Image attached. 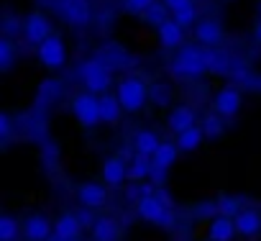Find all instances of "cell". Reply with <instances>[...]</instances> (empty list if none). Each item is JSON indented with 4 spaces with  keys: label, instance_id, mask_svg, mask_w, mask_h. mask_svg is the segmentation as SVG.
<instances>
[{
    "label": "cell",
    "instance_id": "cell-1",
    "mask_svg": "<svg viewBox=\"0 0 261 241\" xmlns=\"http://www.w3.org/2000/svg\"><path fill=\"white\" fill-rule=\"evenodd\" d=\"M210 69H228V57H218L213 49H205L200 44L195 46H182L172 62V75L174 77H185V80H192V77H200Z\"/></svg>",
    "mask_w": 261,
    "mask_h": 241
},
{
    "label": "cell",
    "instance_id": "cell-2",
    "mask_svg": "<svg viewBox=\"0 0 261 241\" xmlns=\"http://www.w3.org/2000/svg\"><path fill=\"white\" fill-rule=\"evenodd\" d=\"M136 213H139L141 221H146V223H151V226H159V228H164V231H172V228L177 226L174 210H172L169 205H164V203L156 198V192L141 198V200L136 203Z\"/></svg>",
    "mask_w": 261,
    "mask_h": 241
},
{
    "label": "cell",
    "instance_id": "cell-3",
    "mask_svg": "<svg viewBox=\"0 0 261 241\" xmlns=\"http://www.w3.org/2000/svg\"><path fill=\"white\" fill-rule=\"evenodd\" d=\"M115 95H118V100H120L125 113H139L149 103V85H146V80L130 75V77H123L118 82V92Z\"/></svg>",
    "mask_w": 261,
    "mask_h": 241
},
{
    "label": "cell",
    "instance_id": "cell-4",
    "mask_svg": "<svg viewBox=\"0 0 261 241\" xmlns=\"http://www.w3.org/2000/svg\"><path fill=\"white\" fill-rule=\"evenodd\" d=\"M77 75H80L85 90L92 92V95H105V90L113 85V75H110V69H108L100 59H87V62H82L80 69H77Z\"/></svg>",
    "mask_w": 261,
    "mask_h": 241
},
{
    "label": "cell",
    "instance_id": "cell-5",
    "mask_svg": "<svg viewBox=\"0 0 261 241\" xmlns=\"http://www.w3.org/2000/svg\"><path fill=\"white\" fill-rule=\"evenodd\" d=\"M72 115L77 118V124H82L85 129H95L97 124H102L100 118V98L92 92H77L72 98Z\"/></svg>",
    "mask_w": 261,
    "mask_h": 241
},
{
    "label": "cell",
    "instance_id": "cell-6",
    "mask_svg": "<svg viewBox=\"0 0 261 241\" xmlns=\"http://www.w3.org/2000/svg\"><path fill=\"white\" fill-rule=\"evenodd\" d=\"M54 8L59 18L74 29H85L92 21V6L90 0H54Z\"/></svg>",
    "mask_w": 261,
    "mask_h": 241
},
{
    "label": "cell",
    "instance_id": "cell-7",
    "mask_svg": "<svg viewBox=\"0 0 261 241\" xmlns=\"http://www.w3.org/2000/svg\"><path fill=\"white\" fill-rule=\"evenodd\" d=\"M49 36H54V26H51V18L41 11H34L26 16L23 21V39L34 46H41Z\"/></svg>",
    "mask_w": 261,
    "mask_h": 241
},
{
    "label": "cell",
    "instance_id": "cell-8",
    "mask_svg": "<svg viewBox=\"0 0 261 241\" xmlns=\"http://www.w3.org/2000/svg\"><path fill=\"white\" fill-rule=\"evenodd\" d=\"M36 57L46 69H62L67 64V44L59 34L49 36L41 46H36Z\"/></svg>",
    "mask_w": 261,
    "mask_h": 241
},
{
    "label": "cell",
    "instance_id": "cell-9",
    "mask_svg": "<svg viewBox=\"0 0 261 241\" xmlns=\"http://www.w3.org/2000/svg\"><path fill=\"white\" fill-rule=\"evenodd\" d=\"M225 39V31L218 18H200L195 23V41L205 49H218Z\"/></svg>",
    "mask_w": 261,
    "mask_h": 241
},
{
    "label": "cell",
    "instance_id": "cell-10",
    "mask_svg": "<svg viewBox=\"0 0 261 241\" xmlns=\"http://www.w3.org/2000/svg\"><path fill=\"white\" fill-rule=\"evenodd\" d=\"M241 105H243V95H241V90H236L230 85L220 87L213 98V110L223 118H233L241 110Z\"/></svg>",
    "mask_w": 261,
    "mask_h": 241
},
{
    "label": "cell",
    "instance_id": "cell-11",
    "mask_svg": "<svg viewBox=\"0 0 261 241\" xmlns=\"http://www.w3.org/2000/svg\"><path fill=\"white\" fill-rule=\"evenodd\" d=\"M77 200L82 208L100 210L108 205V185L105 182H82L77 187Z\"/></svg>",
    "mask_w": 261,
    "mask_h": 241
},
{
    "label": "cell",
    "instance_id": "cell-12",
    "mask_svg": "<svg viewBox=\"0 0 261 241\" xmlns=\"http://www.w3.org/2000/svg\"><path fill=\"white\" fill-rule=\"evenodd\" d=\"M23 236H26V241H51L54 223L41 213H31L23 221Z\"/></svg>",
    "mask_w": 261,
    "mask_h": 241
},
{
    "label": "cell",
    "instance_id": "cell-13",
    "mask_svg": "<svg viewBox=\"0 0 261 241\" xmlns=\"http://www.w3.org/2000/svg\"><path fill=\"white\" fill-rule=\"evenodd\" d=\"M100 175H102V182H105L108 187H120V185L128 180V162H125L123 157H108V159L102 162Z\"/></svg>",
    "mask_w": 261,
    "mask_h": 241
},
{
    "label": "cell",
    "instance_id": "cell-14",
    "mask_svg": "<svg viewBox=\"0 0 261 241\" xmlns=\"http://www.w3.org/2000/svg\"><path fill=\"white\" fill-rule=\"evenodd\" d=\"M192 126H197V115H195V110H192L190 105H174V108L169 110V115H167V129H169L172 134H182V131H187V129H192Z\"/></svg>",
    "mask_w": 261,
    "mask_h": 241
},
{
    "label": "cell",
    "instance_id": "cell-15",
    "mask_svg": "<svg viewBox=\"0 0 261 241\" xmlns=\"http://www.w3.org/2000/svg\"><path fill=\"white\" fill-rule=\"evenodd\" d=\"M233 221H236L238 236H243V238H253L261 233V213L256 208H243Z\"/></svg>",
    "mask_w": 261,
    "mask_h": 241
},
{
    "label": "cell",
    "instance_id": "cell-16",
    "mask_svg": "<svg viewBox=\"0 0 261 241\" xmlns=\"http://www.w3.org/2000/svg\"><path fill=\"white\" fill-rule=\"evenodd\" d=\"M156 34H159V44H162L164 49H182V44H185V29H182L174 18L164 21V23L156 29Z\"/></svg>",
    "mask_w": 261,
    "mask_h": 241
},
{
    "label": "cell",
    "instance_id": "cell-17",
    "mask_svg": "<svg viewBox=\"0 0 261 241\" xmlns=\"http://www.w3.org/2000/svg\"><path fill=\"white\" fill-rule=\"evenodd\" d=\"M238 236L236 231V221L228 215H215L207 226V238L210 241H233Z\"/></svg>",
    "mask_w": 261,
    "mask_h": 241
},
{
    "label": "cell",
    "instance_id": "cell-18",
    "mask_svg": "<svg viewBox=\"0 0 261 241\" xmlns=\"http://www.w3.org/2000/svg\"><path fill=\"white\" fill-rule=\"evenodd\" d=\"M82 231H85V226L80 223L77 213H62L54 221V236L57 238H80Z\"/></svg>",
    "mask_w": 261,
    "mask_h": 241
},
{
    "label": "cell",
    "instance_id": "cell-19",
    "mask_svg": "<svg viewBox=\"0 0 261 241\" xmlns=\"http://www.w3.org/2000/svg\"><path fill=\"white\" fill-rule=\"evenodd\" d=\"M134 149H136V154H144V157H154L156 154V149L162 147V139H159V134L156 131H151V129H141V131H136L134 134Z\"/></svg>",
    "mask_w": 261,
    "mask_h": 241
},
{
    "label": "cell",
    "instance_id": "cell-20",
    "mask_svg": "<svg viewBox=\"0 0 261 241\" xmlns=\"http://www.w3.org/2000/svg\"><path fill=\"white\" fill-rule=\"evenodd\" d=\"M90 233H92V241H118V236H120V226H118L115 218H110V215H100V218L95 221V226L90 228Z\"/></svg>",
    "mask_w": 261,
    "mask_h": 241
},
{
    "label": "cell",
    "instance_id": "cell-21",
    "mask_svg": "<svg viewBox=\"0 0 261 241\" xmlns=\"http://www.w3.org/2000/svg\"><path fill=\"white\" fill-rule=\"evenodd\" d=\"M125 110H123V105H120V100H118V95H100V118H102V124H108V126H115L118 120H120V115H123Z\"/></svg>",
    "mask_w": 261,
    "mask_h": 241
},
{
    "label": "cell",
    "instance_id": "cell-22",
    "mask_svg": "<svg viewBox=\"0 0 261 241\" xmlns=\"http://www.w3.org/2000/svg\"><path fill=\"white\" fill-rule=\"evenodd\" d=\"M151 172H154V162H151V157L136 154L134 159L128 162V180H134V182L151 180Z\"/></svg>",
    "mask_w": 261,
    "mask_h": 241
},
{
    "label": "cell",
    "instance_id": "cell-23",
    "mask_svg": "<svg viewBox=\"0 0 261 241\" xmlns=\"http://www.w3.org/2000/svg\"><path fill=\"white\" fill-rule=\"evenodd\" d=\"M202 141H205V134H202V129H200V124L197 126H192V129H187V131H182V134H177V147H179V152H197L200 147H202Z\"/></svg>",
    "mask_w": 261,
    "mask_h": 241
},
{
    "label": "cell",
    "instance_id": "cell-24",
    "mask_svg": "<svg viewBox=\"0 0 261 241\" xmlns=\"http://www.w3.org/2000/svg\"><path fill=\"white\" fill-rule=\"evenodd\" d=\"M177 157H179V147L177 144H169V141H162V147L156 149V154L151 157V162H154L156 170H169L177 162Z\"/></svg>",
    "mask_w": 261,
    "mask_h": 241
},
{
    "label": "cell",
    "instance_id": "cell-25",
    "mask_svg": "<svg viewBox=\"0 0 261 241\" xmlns=\"http://www.w3.org/2000/svg\"><path fill=\"white\" fill-rule=\"evenodd\" d=\"M200 129H202L205 139L215 141V139H220V136L225 134V118H223V115H218V113L213 110V113H207V115L202 118V124H200Z\"/></svg>",
    "mask_w": 261,
    "mask_h": 241
},
{
    "label": "cell",
    "instance_id": "cell-26",
    "mask_svg": "<svg viewBox=\"0 0 261 241\" xmlns=\"http://www.w3.org/2000/svg\"><path fill=\"white\" fill-rule=\"evenodd\" d=\"M23 233V223L16 215H0V241H18Z\"/></svg>",
    "mask_w": 261,
    "mask_h": 241
},
{
    "label": "cell",
    "instance_id": "cell-27",
    "mask_svg": "<svg viewBox=\"0 0 261 241\" xmlns=\"http://www.w3.org/2000/svg\"><path fill=\"white\" fill-rule=\"evenodd\" d=\"M13 64H16L13 39H11V36H3V39H0V72H8Z\"/></svg>",
    "mask_w": 261,
    "mask_h": 241
},
{
    "label": "cell",
    "instance_id": "cell-28",
    "mask_svg": "<svg viewBox=\"0 0 261 241\" xmlns=\"http://www.w3.org/2000/svg\"><path fill=\"white\" fill-rule=\"evenodd\" d=\"M149 103H154L156 108H167L172 103V87L169 85H162V82L151 85L149 87Z\"/></svg>",
    "mask_w": 261,
    "mask_h": 241
},
{
    "label": "cell",
    "instance_id": "cell-29",
    "mask_svg": "<svg viewBox=\"0 0 261 241\" xmlns=\"http://www.w3.org/2000/svg\"><path fill=\"white\" fill-rule=\"evenodd\" d=\"M241 210H243V205H241L238 198H233V195H223V198H218V215L236 218Z\"/></svg>",
    "mask_w": 261,
    "mask_h": 241
},
{
    "label": "cell",
    "instance_id": "cell-30",
    "mask_svg": "<svg viewBox=\"0 0 261 241\" xmlns=\"http://www.w3.org/2000/svg\"><path fill=\"white\" fill-rule=\"evenodd\" d=\"M167 11H169V8L162 3V0H156V3H154V6H151V8H149V11L141 16V18H144L146 23H151V26H156V29H159L164 21H169V18H167Z\"/></svg>",
    "mask_w": 261,
    "mask_h": 241
},
{
    "label": "cell",
    "instance_id": "cell-31",
    "mask_svg": "<svg viewBox=\"0 0 261 241\" xmlns=\"http://www.w3.org/2000/svg\"><path fill=\"white\" fill-rule=\"evenodd\" d=\"M172 18H174L182 29H190L192 23H197V8H195V6H187V8H182V11H174Z\"/></svg>",
    "mask_w": 261,
    "mask_h": 241
},
{
    "label": "cell",
    "instance_id": "cell-32",
    "mask_svg": "<svg viewBox=\"0 0 261 241\" xmlns=\"http://www.w3.org/2000/svg\"><path fill=\"white\" fill-rule=\"evenodd\" d=\"M154 3H156V0H123V8H125V13H130V16H144Z\"/></svg>",
    "mask_w": 261,
    "mask_h": 241
},
{
    "label": "cell",
    "instance_id": "cell-33",
    "mask_svg": "<svg viewBox=\"0 0 261 241\" xmlns=\"http://www.w3.org/2000/svg\"><path fill=\"white\" fill-rule=\"evenodd\" d=\"M16 31H21V18H16L13 13H6V18H3V36H13Z\"/></svg>",
    "mask_w": 261,
    "mask_h": 241
},
{
    "label": "cell",
    "instance_id": "cell-34",
    "mask_svg": "<svg viewBox=\"0 0 261 241\" xmlns=\"http://www.w3.org/2000/svg\"><path fill=\"white\" fill-rule=\"evenodd\" d=\"M11 131H13V118H11V113H0V139L8 141V139H11Z\"/></svg>",
    "mask_w": 261,
    "mask_h": 241
},
{
    "label": "cell",
    "instance_id": "cell-35",
    "mask_svg": "<svg viewBox=\"0 0 261 241\" xmlns=\"http://www.w3.org/2000/svg\"><path fill=\"white\" fill-rule=\"evenodd\" d=\"M195 215L213 221V218L218 215V203H202V205H197V208H195Z\"/></svg>",
    "mask_w": 261,
    "mask_h": 241
},
{
    "label": "cell",
    "instance_id": "cell-36",
    "mask_svg": "<svg viewBox=\"0 0 261 241\" xmlns=\"http://www.w3.org/2000/svg\"><path fill=\"white\" fill-rule=\"evenodd\" d=\"M77 215H80V223H82L85 228H92V226H95V221H97V218L92 215V210H90V208H80V213H77Z\"/></svg>",
    "mask_w": 261,
    "mask_h": 241
},
{
    "label": "cell",
    "instance_id": "cell-37",
    "mask_svg": "<svg viewBox=\"0 0 261 241\" xmlns=\"http://www.w3.org/2000/svg\"><path fill=\"white\" fill-rule=\"evenodd\" d=\"M162 3L174 13V11H182V8H187V6H192V0H162Z\"/></svg>",
    "mask_w": 261,
    "mask_h": 241
},
{
    "label": "cell",
    "instance_id": "cell-38",
    "mask_svg": "<svg viewBox=\"0 0 261 241\" xmlns=\"http://www.w3.org/2000/svg\"><path fill=\"white\" fill-rule=\"evenodd\" d=\"M253 39L261 44V18H258V23H256V29H253Z\"/></svg>",
    "mask_w": 261,
    "mask_h": 241
},
{
    "label": "cell",
    "instance_id": "cell-39",
    "mask_svg": "<svg viewBox=\"0 0 261 241\" xmlns=\"http://www.w3.org/2000/svg\"><path fill=\"white\" fill-rule=\"evenodd\" d=\"M51 241H77V238H57V236H51Z\"/></svg>",
    "mask_w": 261,
    "mask_h": 241
},
{
    "label": "cell",
    "instance_id": "cell-40",
    "mask_svg": "<svg viewBox=\"0 0 261 241\" xmlns=\"http://www.w3.org/2000/svg\"><path fill=\"white\" fill-rule=\"evenodd\" d=\"M205 241H210V238H205Z\"/></svg>",
    "mask_w": 261,
    "mask_h": 241
}]
</instances>
